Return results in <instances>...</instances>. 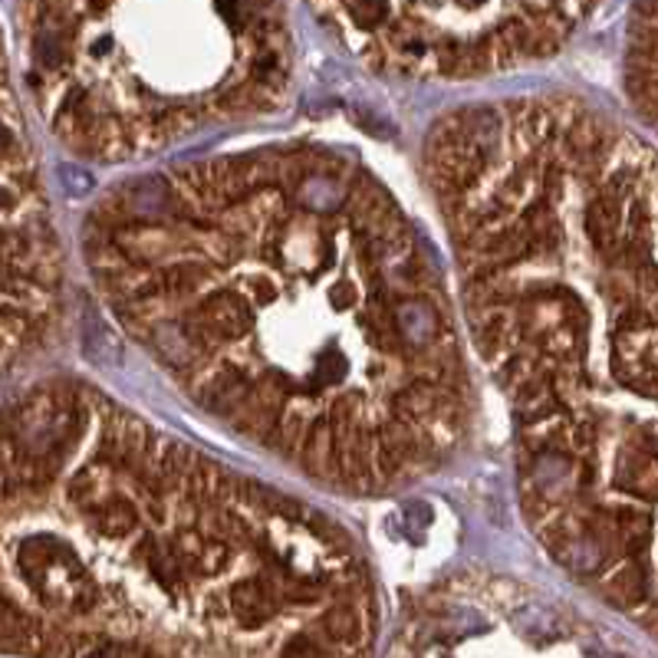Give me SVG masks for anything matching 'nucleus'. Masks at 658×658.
<instances>
[{
	"mask_svg": "<svg viewBox=\"0 0 658 658\" xmlns=\"http://www.w3.org/2000/svg\"><path fill=\"white\" fill-rule=\"evenodd\" d=\"M633 619L658 636V527L656 534H652V544H649V556H646V563H642L639 599H636Z\"/></svg>",
	"mask_w": 658,
	"mask_h": 658,
	"instance_id": "nucleus-7",
	"label": "nucleus"
},
{
	"mask_svg": "<svg viewBox=\"0 0 658 658\" xmlns=\"http://www.w3.org/2000/svg\"><path fill=\"white\" fill-rule=\"evenodd\" d=\"M80 237L110 317L162 376L317 487L385 497L467 441L461 307L349 152L280 142L132 175Z\"/></svg>",
	"mask_w": 658,
	"mask_h": 658,
	"instance_id": "nucleus-1",
	"label": "nucleus"
},
{
	"mask_svg": "<svg viewBox=\"0 0 658 658\" xmlns=\"http://www.w3.org/2000/svg\"><path fill=\"white\" fill-rule=\"evenodd\" d=\"M63 294V240L0 53V376L47 346Z\"/></svg>",
	"mask_w": 658,
	"mask_h": 658,
	"instance_id": "nucleus-5",
	"label": "nucleus"
},
{
	"mask_svg": "<svg viewBox=\"0 0 658 658\" xmlns=\"http://www.w3.org/2000/svg\"><path fill=\"white\" fill-rule=\"evenodd\" d=\"M376 583L313 504L53 379L0 405V656L369 658Z\"/></svg>",
	"mask_w": 658,
	"mask_h": 658,
	"instance_id": "nucleus-2",
	"label": "nucleus"
},
{
	"mask_svg": "<svg viewBox=\"0 0 658 658\" xmlns=\"http://www.w3.org/2000/svg\"><path fill=\"white\" fill-rule=\"evenodd\" d=\"M626 93L658 132V0H636L626 43Z\"/></svg>",
	"mask_w": 658,
	"mask_h": 658,
	"instance_id": "nucleus-6",
	"label": "nucleus"
},
{
	"mask_svg": "<svg viewBox=\"0 0 658 658\" xmlns=\"http://www.w3.org/2000/svg\"><path fill=\"white\" fill-rule=\"evenodd\" d=\"M366 66L409 80H477L553 56L596 0H307Z\"/></svg>",
	"mask_w": 658,
	"mask_h": 658,
	"instance_id": "nucleus-4",
	"label": "nucleus"
},
{
	"mask_svg": "<svg viewBox=\"0 0 658 658\" xmlns=\"http://www.w3.org/2000/svg\"><path fill=\"white\" fill-rule=\"evenodd\" d=\"M27 86L83 162H148L277 112L294 83L287 0H20Z\"/></svg>",
	"mask_w": 658,
	"mask_h": 658,
	"instance_id": "nucleus-3",
	"label": "nucleus"
}]
</instances>
